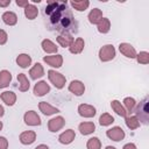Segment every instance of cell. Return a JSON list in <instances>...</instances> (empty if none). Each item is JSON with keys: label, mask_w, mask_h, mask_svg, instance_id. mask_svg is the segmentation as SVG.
<instances>
[{"label": "cell", "mask_w": 149, "mask_h": 149, "mask_svg": "<svg viewBox=\"0 0 149 149\" xmlns=\"http://www.w3.org/2000/svg\"><path fill=\"white\" fill-rule=\"evenodd\" d=\"M135 116L139 121H143V123H148L149 121V100L146 98L140 102V105L135 108Z\"/></svg>", "instance_id": "obj_1"}, {"label": "cell", "mask_w": 149, "mask_h": 149, "mask_svg": "<svg viewBox=\"0 0 149 149\" xmlns=\"http://www.w3.org/2000/svg\"><path fill=\"white\" fill-rule=\"evenodd\" d=\"M48 78H49L50 83L58 90H61L65 86V83H66L65 76L62 74L61 72H57L56 70H49L48 71Z\"/></svg>", "instance_id": "obj_2"}, {"label": "cell", "mask_w": 149, "mask_h": 149, "mask_svg": "<svg viewBox=\"0 0 149 149\" xmlns=\"http://www.w3.org/2000/svg\"><path fill=\"white\" fill-rule=\"evenodd\" d=\"M116 55V50L112 44H105L99 49L98 56L101 62H109L112 61Z\"/></svg>", "instance_id": "obj_3"}, {"label": "cell", "mask_w": 149, "mask_h": 149, "mask_svg": "<svg viewBox=\"0 0 149 149\" xmlns=\"http://www.w3.org/2000/svg\"><path fill=\"white\" fill-rule=\"evenodd\" d=\"M106 136L109 140H112V141L119 142V141H121V140L125 139L126 134H125V130L121 127L115 126V127H112V128H109V129L106 130Z\"/></svg>", "instance_id": "obj_4"}, {"label": "cell", "mask_w": 149, "mask_h": 149, "mask_svg": "<svg viewBox=\"0 0 149 149\" xmlns=\"http://www.w3.org/2000/svg\"><path fill=\"white\" fill-rule=\"evenodd\" d=\"M64 125H65V119L63 116L58 115L48 121V129L51 133H57L58 130H61L64 127Z\"/></svg>", "instance_id": "obj_5"}, {"label": "cell", "mask_w": 149, "mask_h": 149, "mask_svg": "<svg viewBox=\"0 0 149 149\" xmlns=\"http://www.w3.org/2000/svg\"><path fill=\"white\" fill-rule=\"evenodd\" d=\"M23 121L28 126H40L41 125V118L35 111H27L23 115Z\"/></svg>", "instance_id": "obj_6"}, {"label": "cell", "mask_w": 149, "mask_h": 149, "mask_svg": "<svg viewBox=\"0 0 149 149\" xmlns=\"http://www.w3.org/2000/svg\"><path fill=\"white\" fill-rule=\"evenodd\" d=\"M119 50H120V52H121L125 57L130 58V59L135 58L136 55H137L135 48H134L130 43H127V42H122V43H120V44H119Z\"/></svg>", "instance_id": "obj_7"}, {"label": "cell", "mask_w": 149, "mask_h": 149, "mask_svg": "<svg viewBox=\"0 0 149 149\" xmlns=\"http://www.w3.org/2000/svg\"><path fill=\"white\" fill-rule=\"evenodd\" d=\"M43 61L51 68H61L63 65V56L59 54H55V55H49V56H44Z\"/></svg>", "instance_id": "obj_8"}, {"label": "cell", "mask_w": 149, "mask_h": 149, "mask_svg": "<svg viewBox=\"0 0 149 149\" xmlns=\"http://www.w3.org/2000/svg\"><path fill=\"white\" fill-rule=\"evenodd\" d=\"M97 113V109L94 106L88 104H80L78 106V114L83 118H93Z\"/></svg>", "instance_id": "obj_9"}, {"label": "cell", "mask_w": 149, "mask_h": 149, "mask_svg": "<svg viewBox=\"0 0 149 149\" xmlns=\"http://www.w3.org/2000/svg\"><path fill=\"white\" fill-rule=\"evenodd\" d=\"M34 94L36 97H43L50 92V86L45 80H40L34 86Z\"/></svg>", "instance_id": "obj_10"}, {"label": "cell", "mask_w": 149, "mask_h": 149, "mask_svg": "<svg viewBox=\"0 0 149 149\" xmlns=\"http://www.w3.org/2000/svg\"><path fill=\"white\" fill-rule=\"evenodd\" d=\"M69 91H70L72 94L77 95V97H80V95H83L84 92H85V85H84V83L80 81V80H72V81L69 84Z\"/></svg>", "instance_id": "obj_11"}, {"label": "cell", "mask_w": 149, "mask_h": 149, "mask_svg": "<svg viewBox=\"0 0 149 149\" xmlns=\"http://www.w3.org/2000/svg\"><path fill=\"white\" fill-rule=\"evenodd\" d=\"M20 142L24 146H29L31 143L35 142L36 140V133L34 130H26V132H22L20 134Z\"/></svg>", "instance_id": "obj_12"}, {"label": "cell", "mask_w": 149, "mask_h": 149, "mask_svg": "<svg viewBox=\"0 0 149 149\" xmlns=\"http://www.w3.org/2000/svg\"><path fill=\"white\" fill-rule=\"evenodd\" d=\"M74 137H76L74 130H73V129H66V130H64V132L58 136V141H59V143H62V144H70V143L73 142Z\"/></svg>", "instance_id": "obj_13"}, {"label": "cell", "mask_w": 149, "mask_h": 149, "mask_svg": "<svg viewBox=\"0 0 149 149\" xmlns=\"http://www.w3.org/2000/svg\"><path fill=\"white\" fill-rule=\"evenodd\" d=\"M84 47H85V41L83 37H77L76 40H73L72 44L69 47V51L71 54H80L83 50H84Z\"/></svg>", "instance_id": "obj_14"}, {"label": "cell", "mask_w": 149, "mask_h": 149, "mask_svg": "<svg viewBox=\"0 0 149 149\" xmlns=\"http://www.w3.org/2000/svg\"><path fill=\"white\" fill-rule=\"evenodd\" d=\"M38 108H40V112H42L44 115H54V114H56V113L59 112L58 108L54 107L52 105H50L47 101H41L38 104Z\"/></svg>", "instance_id": "obj_15"}, {"label": "cell", "mask_w": 149, "mask_h": 149, "mask_svg": "<svg viewBox=\"0 0 149 149\" xmlns=\"http://www.w3.org/2000/svg\"><path fill=\"white\" fill-rule=\"evenodd\" d=\"M29 76H30V78L34 79V80H36V79L43 77V76H44L43 65H42L41 63H35L34 66L30 68V70H29Z\"/></svg>", "instance_id": "obj_16"}, {"label": "cell", "mask_w": 149, "mask_h": 149, "mask_svg": "<svg viewBox=\"0 0 149 149\" xmlns=\"http://www.w3.org/2000/svg\"><path fill=\"white\" fill-rule=\"evenodd\" d=\"M41 47H42V49H43L44 52L50 54V55H51V54H52V55L57 54V50H58V47H57L51 40H49V38L43 40L42 43H41Z\"/></svg>", "instance_id": "obj_17"}, {"label": "cell", "mask_w": 149, "mask_h": 149, "mask_svg": "<svg viewBox=\"0 0 149 149\" xmlns=\"http://www.w3.org/2000/svg\"><path fill=\"white\" fill-rule=\"evenodd\" d=\"M78 130L80 132L81 135H90L95 130V125L91 121H85V122L79 123Z\"/></svg>", "instance_id": "obj_18"}, {"label": "cell", "mask_w": 149, "mask_h": 149, "mask_svg": "<svg viewBox=\"0 0 149 149\" xmlns=\"http://www.w3.org/2000/svg\"><path fill=\"white\" fill-rule=\"evenodd\" d=\"M102 17H104V16H102V12H101V9H99V8H93V9H91V12H90L88 15H87L88 22L92 23V24H98Z\"/></svg>", "instance_id": "obj_19"}, {"label": "cell", "mask_w": 149, "mask_h": 149, "mask_svg": "<svg viewBox=\"0 0 149 149\" xmlns=\"http://www.w3.org/2000/svg\"><path fill=\"white\" fill-rule=\"evenodd\" d=\"M73 40H74V38H73L70 34H66V33L61 34V35H58V36L56 37L57 43H58L61 47H63V48H69V47L72 44Z\"/></svg>", "instance_id": "obj_20"}, {"label": "cell", "mask_w": 149, "mask_h": 149, "mask_svg": "<svg viewBox=\"0 0 149 149\" xmlns=\"http://www.w3.org/2000/svg\"><path fill=\"white\" fill-rule=\"evenodd\" d=\"M1 19L3 21V23H6L7 26H15L17 23V15L14 12L7 10L1 15Z\"/></svg>", "instance_id": "obj_21"}, {"label": "cell", "mask_w": 149, "mask_h": 149, "mask_svg": "<svg viewBox=\"0 0 149 149\" xmlns=\"http://www.w3.org/2000/svg\"><path fill=\"white\" fill-rule=\"evenodd\" d=\"M1 100L7 105V106H13L16 102V94L13 91H5L1 93Z\"/></svg>", "instance_id": "obj_22"}, {"label": "cell", "mask_w": 149, "mask_h": 149, "mask_svg": "<svg viewBox=\"0 0 149 149\" xmlns=\"http://www.w3.org/2000/svg\"><path fill=\"white\" fill-rule=\"evenodd\" d=\"M16 64L22 69H27L31 64V57L28 54H20L16 57Z\"/></svg>", "instance_id": "obj_23"}, {"label": "cell", "mask_w": 149, "mask_h": 149, "mask_svg": "<svg viewBox=\"0 0 149 149\" xmlns=\"http://www.w3.org/2000/svg\"><path fill=\"white\" fill-rule=\"evenodd\" d=\"M111 107H112V109H113L119 116H121V118H126V116H127V111L125 109L123 105H122L119 100H112V101H111Z\"/></svg>", "instance_id": "obj_24"}, {"label": "cell", "mask_w": 149, "mask_h": 149, "mask_svg": "<svg viewBox=\"0 0 149 149\" xmlns=\"http://www.w3.org/2000/svg\"><path fill=\"white\" fill-rule=\"evenodd\" d=\"M17 81H19V90L21 92H26V91L29 90L30 83H29V79L27 78V76L24 73H19L17 74Z\"/></svg>", "instance_id": "obj_25"}, {"label": "cell", "mask_w": 149, "mask_h": 149, "mask_svg": "<svg viewBox=\"0 0 149 149\" xmlns=\"http://www.w3.org/2000/svg\"><path fill=\"white\" fill-rule=\"evenodd\" d=\"M12 81V73L8 70L0 71V88L7 87Z\"/></svg>", "instance_id": "obj_26"}, {"label": "cell", "mask_w": 149, "mask_h": 149, "mask_svg": "<svg viewBox=\"0 0 149 149\" xmlns=\"http://www.w3.org/2000/svg\"><path fill=\"white\" fill-rule=\"evenodd\" d=\"M37 15H38V9L35 5L29 3L27 7H24V16L28 20H34L37 17Z\"/></svg>", "instance_id": "obj_27"}, {"label": "cell", "mask_w": 149, "mask_h": 149, "mask_svg": "<svg viewBox=\"0 0 149 149\" xmlns=\"http://www.w3.org/2000/svg\"><path fill=\"white\" fill-rule=\"evenodd\" d=\"M70 5L72 6V8H74L78 12H84L90 6V1L88 0H73L70 2Z\"/></svg>", "instance_id": "obj_28"}, {"label": "cell", "mask_w": 149, "mask_h": 149, "mask_svg": "<svg viewBox=\"0 0 149 149\" xmlns=\"http://www.w3.org/2000/svg\"><path fill=\"white\" fill-rule=\"evenodd\" d=\"M97 28H98V31L101 33V34H107L111 29V21L107 17H102L100 20V22L97 24Z\"/></svg>", "instance_id": "obj_29"}, {"label": "cell", "mask_w": 149, "mask_h": 149, "mask_svg": "<svg viewBox=\"0 0 149 149\" xmlns=\"http://www.w3.org/2000/svg\"><path fill=\"white\" fill-rule=\"evenodd\" d=\"M125 119H126V121H125L126 126L129 129L134 130V129H137L140 127V121H139V119L135 115H129V116H126Z\"/></svg>", "instance_id": "obj_30"}, {"label": "cell", "mask_w": 149, "mask_h": 149, "mask_svg": "<svg viewBox=\"0 0 149 149\" xmlns=\"http://www.w3.org/2000/svg\"><path fill=\"white\" fill-rule=\"evenodd\" d=\"M122 105H123L125 109L127 111V113H130V112H133V111L135 109V107H136V101H135V99H134V98L127 97V98H125V99H123Z\"/></svg>", "instance_id": "obj_31"}, {"label": "cell", "mask_w": 149, "mask_h": 149, "mask_svg": "<svg viewBox=\"0 0 149 149\" xmlns=\"http://www.w3.org/2000/svg\"><path fill=\"white\" fill-rule=\"evenodd\" d=\"M113 122H114V118H113L109 113H102V114L100 115V118H99V123H100V126H104V127L111 126Z\"/></svg>", "instance_id": "obj_32"}, {"label": "cell", "mask_w": 149, "mask_h": 149, "mask_svg": "<svg viewBox=\"0 0 149 149\" xmlns=\"http://www.w3.org/2000/svg\"><path fill=\"white\" fill-rule=\"evenodd\" d=\"M86 149H101V141L99 137H91L86 142Z\"/></svg>", "instance_id": "obj_33"}, {"label": "cell", "mask_w": 149, "mask_h": 149, "mask_svg": "<svg viewBox=\"0 0 149 149\" xmlns=\"http://www.w3.org/2000/svg\"><path fill=\"white\" fill-rule=\"evenodd\" d=\"M136 61L140 63V64H148L149 63V52L148 51H140L137 55H136Z\"/></svg>", "instance_id": "obj_34"}, {"label": "cell", "mask_w": 149, "mask_h": 149, "mask_svg": "<svg viewBox=\"0 0 149 149\" xmlns=\"http://www.w3.org/2000/svg\"><path fill=\"white\" fill-rule=\"evenodd\" d=\"M59 5H61V2H56V1H50V2H48L47 7H45V14H48V15L54 14V13L58 9Z\"/></svg>", "instance_id": "obj_35"}, {"label": "cell", "mask_w": 149, "mask_h": 149, "mask_svg": "<svg viewBox=\"0 0 149 149\" xmlns=\"http://www.w3.org/2000/svg\"><path fill=\"white\" fill-rule=\"evenodd\" d=\"M8 40V35L3 29H0V45H3Z\"/></svg>", "instance_id": "obj_36"}, {"label": "cell", "mask_w": 149, "mask_h": 149, "mask_svg": "<svg viewBox=\"0 0 149 149\" xmlns=\"http://www.w3.org/2000/svg\"><path fill=\"white\" fill-rule=\"evenodd\" d=\"M8 148V140L5 136H0V149H7Z\"/></svg>", "instance_id": "obj_37"}, {"label": "cell", "mask_w": 149, "mask_h": 149, "mask_svg": "<svg viewBox=\"0 0 149 149\" xmlns=\"http://www.w3.org/2000/svg\"><path fill=\"white\" fill-rule=\"evenodd\" d=\"M15 3H16L19 7H23V8H24V7H27V6L29 5V1H28V0H16Z\"/></svg>", "instance_id": "obj_38"}, {"label": "cell", "mask_w": 149, "mask_h": 149, "mask_svg": "<svg viewBox=\"0 0 149 149\" xmlns=\"http://www.w3.org/2000/svg\"><path fill=\"white\" fill-rule=\"evenodd\" d=\"M122 149H137V148H136V146H135L134 143L129 142V143H126V144L122 147Z\"/></svg>", "instance_id": "obj_39"}, {"label": "cell", "mask_w": 149, "mask_h": 149, "mask_svg": "<svg viewBox=\"0 0 149 149\" xmlns=\"http://www.w3.org/2000/svg\"><path fill=\"white\" fill-rule=\"evenodd\" d=\"M10 5V0H0V7H7Z\"/></svg>", "instance_id": "obj_40"}, {"label": "cell", "mask_w": 149, "mask_h": 149, "mask_svg": "<svg viewBox=\"0 0 149 149\" xmlns=\"http://www.w3.org/2000/svg\"><path fill=\"white\" fill-rule=\"evenodd\" d=\"M35 149H49V147L47 144H38Z\"/></svg>", "instance_id": "obj_41"}, {"label": "cell", "mask_w": 149, "mask_h": 149, "mask_svg": "<svg viewBox=\"0 0 149 149\" xmlns=\"http://www.w3.org/2000/svg\"><path fill=\"white\" fill-rule=\"evenodd\" d=\"M3 114H5V109H3V107L0 105V116H3Z\"/></svg>", "instance_id": "obj_42"}, {"label": "cell", "mask_w": 149, "mask_h": 149, "mask_svg": "<svg viewBox=\"0 0 149 149\" xmlns=\"http://www.w3.org/2000/svg\"><path fill=\"white\" fill-rule=\"evenodd\" d=\"M105 149H116V148H115V147H113V146H107Z\"/></svg>", "instance_id": "obj_43"}, {"label": "cell", "mask_w": 149, "mask_h": 149, "mask_svg": "<svg viewBox=\"0 0 149 149\" xmlns=\"http://www.w3.org/2000/svg\"><path fill=\"white\" fill-rule=\"evenodd\" d=\"M31 1H33L34 3H36V2H37V3H38V2H41V0H31Z\"/></svg>", "instance_id": "obj_44"}, {"label": "cell", "mask_w": 149, "mask_h": 149, "mask_svg": "<svg viewBox=\"0 0 149 149\" xmlns=\"http://www.w3.org/2000/svg\"><path fill=\"white\" fill-rule=\"evenodd\" d=\"M1 129H2V122L0 121V130H1Z\"/></svg>", "instance_id": "obj_45"}]
</instances>
